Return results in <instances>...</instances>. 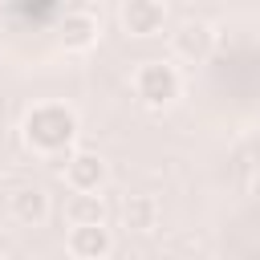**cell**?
<instances>
[{
  "mask_svg": "<svg viewBox=\"0 0 260 260\" xmlns=\"http://www.w3.org/2000/svg\"><path fill=\"white\" fill-rule=\"evenodd\" d=\"M8 256V236H4V228H0V260Z\"/></svg>",
  "mask_w": 260,
  "mask_h": 260,
  "instance_id": "obj_12",
  "label": "cell"
},
{
  "mask_svg": "<svg viewBox=\"0 0 260 260\" xmlns=\"http://www.w3.org/2000/svg\"><path fill=\"white\" fill-rule=\"evenodd\" d=\"M69 260H77V256H69Z\"/></svg>",
  "mask_w": 260,
  "mask_h": 260,
  "instance_id": "obj_13",
  "label": "cell"
},
{
  "mask_svg": "<svg viewBox=\"0 0 260 260\" xmlns=\"http://www.w3.org/2000/svg\"><path fill=\"white\" fill-rule=\"evenodd\" d=\"M118 20L130 37H154L167 24V4H158V0H122Z\"/></svg>",
  "mask_w": 260,
  "mask_h": 260,
  "instance_id": "obj_5",
  "label": "cell"
},
{
  "mask_svg": "<svg viewBox=\"0 0 260 260\" xmlns=\"http://www.w3.org/2000/svg\"><path fill=\"white\" fill-rule=\"evenodd\" d=\"M57 37H61V45H65L69 53H85V49H93L98 37H102V16H98L93 8H73V12L61 16Z\"/></svg>",
  "mask_w": 260,
  "mask_h": 260,
  "instance_id": "obj_4",
  "label": "cell"
},
{
  "mask_svg": "<svg viewBox=\"0 0 260 260\" xmlns=\"http://www.w3.org/2000/svg\"><path fill=\"white\" fill-rule=\"evenodd\" d=\"M65 219H69V228L106 223V199H102V195H69V203H65Z\"/></svg>",
  "mask_w": 260,
  "mask_h": 260,
  "instance_id": "obj_10",
  "label": "cell"
},
{
  "mask_svg": "<svg viewBox=\"0 0 260 260\" xmlns=\"http://www.w3.org/2000/svg\"><path fill=\"white\" fill-rule=\"evenodd\" d=\"M65 248L77 260H106L114 252V236H110L106 223H85V228H69Z\"/></svg>",
  "mask_w": 260,
  "mask_h": 260,
  "instance_id": "obj_7",
  "label": "cell"
},
{
  "mask_svg": "<svg viewBox=\"0 0 260 260\" xmlns=\"http://www.w3.org/2000/svg\"><path fill=\"white\" fill-rule=\"evenodd\" d=\"M183 93V77L171 61H142L134 69V98L146 110H167Z\"/></svg>",
  "mask_w": 260,
  "mask_h": 260,
  "instance_id": "obj_2",
  "label": "cell"
},
{
  "mask_svg": "<svg viewBox=\"0 0 260 260\" xmlns=\"http://www.w3.org/2000/svg\"><path fill=\"white\" fill-rule=\"evenodd\" d=\"M77 114L73 106L65 102H37L28 106L24 122H20V134H24V146L32 154H45V158H57L65 154L73 142H77Z\"/></svg>",
  "mask_w": 260,
  "mask_h": 260,
  "instance_id": "obj_1",
  "label": "cell"
},
{
  "mask_svg": "<svg viewBox=\"0 0 260 260\" xmlns=\"http://www.w3.org/2000/svg\"><path fill=\"white\" fill-rule=\"evenodd\" d=\"M106 179H110V167H106L102 154H93V150H73V154L65 158V183H69L73 195H102Z\"/></svg>",
  "mask_w": 260,
  "mask_h": 260,
  "instance_id": "obj_3",
  "label": "cell"
},
{
  "mask_svg": "<svg viewBox=\"0 0 260 260\" xmlns=\"http://www.w3.org/2000/svg\"><path fill=\"white\" fill-rule=\"evenodd\" d=\"M171 49H175V57H183V61H207L211 57V49H215V28L207 24V20H183L175 32H171Z\"/></svg>",
  "mask_w": 260,
  "mask_h": 260,
  "instance_id": "obj_6",
  "label": "cell"
},
{
  "mask_svg": "<svg viewBox=\"0 0 260 260\" xmlns=\"http://www.w3.org/2000/svg\"><path fill=\"white\" fill-rule=\"evenodd\" d=\"M252 199H256V203H260V171H256V175H252Z\"/></svg>",
  "mask_w": 260,
  "mask_h": 260,
  "instance_id": "obj_11",
  "label": "cell"
},
{
  "mask_svg": "<svg viewBox=\"0 0 260 260\" xmlns=\"http://www.w3.org/2000/svg\"><path fill=\"white\" fill-rule=\"evenodd\" d=\"M8 211H12V219L16 223H24V228H41L45 219H49V195L41 191V187H16L12 195H8Z\"/></svg>",
  "mask_w": 260,
  "mask_h": 260,
  "instance_id": "obj_8",
  "label": "cell"
},
{
  "mask_svg": "<svg viewBox=\"0 0 260 260\" xmlns=\"http://www.w3.org/2000/svg\"><path fill=\"white\" fill-rule=\"evenodd\" d=\"M122 219H126V228L138 232V236L154 232V228H158V199H154V195H130L126 207H122Z\"/></svg>",
  "mask_w": 260,
  "mask_h": 260,
  "instance_id": "obj_9",
  "label": "cell"
}]
</instances>
